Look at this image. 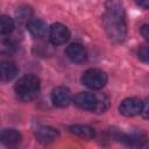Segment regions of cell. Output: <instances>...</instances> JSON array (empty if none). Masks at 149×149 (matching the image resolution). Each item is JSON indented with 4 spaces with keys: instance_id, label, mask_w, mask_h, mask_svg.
<instances>
[{
    "instance_id": "obj_14",
    "label": "cell",
    "mask_w": 149,
    "mask_h": 149,
    "mask_svg": "<svg viewBox=\"0 0 149 149\" xmlns=\"http://www.w3.org/2000/svg\"><path fill=\"white\" fill-rule=\"evenodd\" d=\"M1 142L6 146H15L21 142V134L14 128H7L1 132Z\"/></svg>"
},
{
    "instance_id": "obj_13",
    "label": "cell",
    "mask_w": 149,
    "mask_h": 149,
    "mask_svg": "<svg viewBox=\"0 0 149 149\" xmlns=\"http://www.w3.org/2000/svg\"><path fill=\"white\" fill-rule=\"evenodd\" d=\"M69 132L85 140H91L95 136V130L87 125H72L69 127Z\"/></svg>"
},
{
    "instance_id": "obj_6",
    "label": "cell",
    "mask_w": 149,
    "mask_h": 149,
    "mask_svg": "<svg viewBox=\"0 0 149 149\" xmlns=\"http://www.w3.org/2000/svg\"><path fill=\"white\" fill-rule=\"evenodd\" d=\"M73 102L81 109L97 112L98 108V94L88 93V92H80L73 98Z\"/></svg>"
},
{
    "instance_id": "obj_1",
    "label": "cell",
    "mask_w": 149,
    "mask_h": 149,
    "mask_svg": "<svg viewBox=\"0 0 149 149\" xmlns=\"http://www.w3.org/2000/svg\"><path fill=\"white\" fill-rule=\"evenodd\" d=\"M102 26L107 36L114 42H122L127 36V21L123 3L120 0H107L102 14Z\"/></svg>"
},
{
    "instance_id": "obj_3",
    "label": "cell",
    "mask_w": 149,
    "mask_h": 149,
    "mask_svg": "<svg viewBox=\"0 0 149 149\" xmlns=\"http://www.w3.org/2000/svg\"><path fill=\"white\" fill-rule=\"evenodd\" d=\"M80 80L91 90H101L107 83V74L100 69H88L81 74Z\"/></svg>"
},
{
    "instance_id": "obj_16",
    "label": "cell",
    "mask_w": 149,
    "mask_h": 149,
    "mask_svg": "<svg viewBox=\"0 0 149 149\" xmlns=\"http://www.w3.org/2000/svg\"><path fill=\"white\" fill-rule=\"evenodd\" d=\"M16 17L20 22H24V21H30L29 19L31 17V14H33V10L30 7L28 6H20L16 10Z\"/></svg>"
},
{
    "instance_id": "obj_18",
    "label": "cell",
    "mask_w": 149,
    "mask_h": 149,
    "mask_svg": "<svg viewBox=\"0 0 149 149\" xmlns=\"http://www.w3.org/2000/svg\"><path fill=\"white\" fill-rule=\"evenodd\" d=\"M14 47H13V44H12V42H9V41H2L1 42V52L2 54H8V52H12V49H13Z\"/></svg>"
},
{
    "instance_id": "obj_5",
    "label": "cell",
    "mask_w": 149,
    "mask_h": 149,
    "mask_svg": "<svg viewBox=\"0 0 149 149\" xmlns=\"http://www.w3.org/2000/svg\"><path fill=\"white\" fill-rule=\"evenodd\" d=\"M142 107H143V101L140 98L130 97L121 101L119 106V112L125 116H134L141 114Z\"/></svg>"
},
{
    "instance_id": "obj_21",
    "label": "cell",
    "mask_w": 149,
    "mask_h": 149,
    "mask_svg": "<svg viewBox=\"0 0 149 149\" xmlns=\"http://www.w3.org/2000/svg\"><path fill=\"white\" fill-rule=\"evenodd\" d=\"M135 3L143 9H149V0H135Z\"/></svg>"
},
{
    "instance_id": "obj_19",
    "label": "cell",
    "mask_w": 149,
    "mask_h": 149,
    "mask_svg": "<svg viewBox=\"0 0 149 149\" xmlns=\"http://www.w3.org/2000/svg\"><path fill=\"white\" fill-rule=\"evenodd\" d=\"M141 115H142L144 119H148V120H149V97L146 98V100L143 101V107H142Z\"/></svg>"
},
{
    "instance_id": "obj_15",
    "label": "cell",
    "mask_w": 149,
    "mask_h": 149,
    "mask_svg": "<svg viewBox=\"0 0 149 149\" xmlns=\"http://www.w3.org/2000/svg\"><path fill=\"white\" fill-rule=\"evenodd\" d=\"M14 29V21L7 15H2L0 19V33L1 35H8Z\"/></svg>"
},
{
    "instance_id": "obj_4",
    "label": "cell",
    "mask_w": 149,
    "mask_h": 149,
    "mask_svg": "<svg viewBox=\"0 0 149 149\" xmlns=\"http://www.w3.org/2000/svg\"><path fill=\"white\" fill-rule=\"evenodd\" d=\"M116 140H120L122 143L130 146V147H135V148H146L149 146V139L147 136V134L142 130H136V132H132L129 134L126 133H116L115 136Z\"/></svg>"
},
{
    "instance_id": "obj_11",
    "label": "cell",
    "mask_w": 149,
    "mask_h": 149,
    "mask_svg": "<svg viewBox=\"0 0 149 149\" xmlns=\"http://www.w3.org/2000/svg\"><path fill=\"white\" fill-rule=\"evenodd\" d=\"M27 29L31 36H34L36 38H41V37H44L47 35L48 26L43 20L34 19L27 23Z\"/></svg>"
},
{
    "instance_id": "obj_9",
    "label": "cell",
    "mask_w": 149,
    "mask_h": 149,
    "mask_svg": "<svg viewBox=\"0 0 149 149\" xmlns=\"http://www.w3.org/2000/svg\"><path fill=\"white\" fill-rule=\"evenodd\" d=\"M72 100L71 92L65 86H57L51 92V101L57 107H66Z\"/></svg>"
},
{
    "instance_id": "obj_8",
    "label": "cell",
    "mask_w": 149,
    "mask_h": 149,
    "mask_svg": "<svg viewBox=\"0 0 149 149\" xmlns=\"http://www.w3.org/2000/svg\"><path fill=\"white\" fill-rule=\"evenodd\" d=\"M65 56L76 64L84 63L87 58V52L86 49L83 44L80 43H71L66 47L65 49Z\"/></svg>"
},
{
    "instance_id": "obj_12",
    "label": "cell",
    "mask_w": 149,
    "mask_h": 149,
    "mask_svg": "<svg viewBox=\"0 0 149 149\" xmlns=\"http://www.w3.org/2000/svg\"><path fill=\"white\" fill-rule=\"evenodd\" d=\"M17 66L15 63L9 61H3L0 63V77L2 81H9L17 74Z\"/></svg>"
},
{
    "instance_id": "obj_10",
    "label": "cell",
    "mask_w": 149,
    "mask_h": 149,
    "mask_svg": "<svg viewBox=\"0 0 149 149\" xmlns=\"http://www.w3.org/2000/svg\"><path fill=\"white\" fill-rule=\"evenodd\" d=\"M58 136H59L58 130L49 126H38L35 130V137L42 144L52 143L58 139Z\"/></svg>"
},
{
    "instance_id": "obj_7",
    "label": "cell",
    "mask_w": 149,
    "mask_h": 149,
    "mask_svg": "<svg viewBox=\"0 0 149 149\" xmlns=\"http://www.w3.org/2000/svg\"><path fill=\"white\" fill-rule=\"evenodd\" d=\"M69 38H70V31L64 24L57 22L49 28V40L54 45L63 44Z\"/></svg>"
},
{
    "instance_id": "obj_2",
    "label": "cell",
    "mask_w": 149,
    "mask_h": 149,
    "mask_svg": "<svg viewBox=\"0 0 149 149\" xmlns=\"http://www.w3.org/2000/svg\"><path fill=\"white\" fill-rule=\"evenodd\" d=\"M40 79L35 74H26L21 77L14 85L16 97L22 101L33 100L40 91Z\"/></svg>"
},
{
    "instance_id": "obj_17",
    "label": "cell",
    "mask_w": 149,
    "mask_h": 149,
    "mask_svg": "<svg viewBox=\"0 0 149 149\" xmlns=\"http://www.w3.org/2000/svg\"><path fill=\"white\" fill-rule=\"evenodd\" d=\"M139 59L146 64H149V45H141L137 50Z\"/></svg>"
},
{
    "instance_id": "obj_20",
    "label": "cell",
    "mask_w": 149,
    "mask_h": 149,
    "mask_svg": "<svg viewBox=\"0 0 149 149\" xmlns=\"http://www.w3.org/2000/svg\"><path fill=\"white\" fill-rule=\"evenodd\" d=\"M141 35L149 42V24H143L141 27Z\"/></svg>"
}]
</instances>
